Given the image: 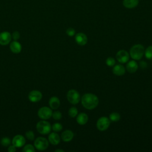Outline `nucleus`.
I'll return each instance as SVG.
<instances>
[{
    "label": "nucleus",
    "instance_id": "nucleus-13",
    "mask_svg": "<svg viewBox=\"0 0 152 152\" xmlns=\"http://www.w3.org/2000/svg\"><path fill=\"white\" fill-rule=\"evenodd\" d=\"M138 68V65L135 61V60L128 61L126 62V69L129 73H134L135 72Z\"/></svg>",
    "mask_w": 152,
    "mask_h": 152
},
{
    "label": "nucleus",
    "instance_id": "nucleus-31",
    "mask_svg": "<svg viewBox=\"0 0 152 152\" xmlns=\"http://www.w3.org/2000/svg\"><path fill=\"white\" fill-rule=\"evenodd\" d=\"M20 34L18 31H14L11 34V37L14 40L17 41L20 39Z\"/></svg>",
    "mask_w": 152,
    "mask_h": 152
},
{
    "label": "nucleus",
    "instance_id": "nucleus-24",
    "mask_svg": "<svg viewBox=\"0 0 152 152\" xmlns=\"http://www.w3.org/2000/svg\"><path fill=\"white\" fill-rule=\"evenodd\" d=\"M78 115V110L77 107L73 106L71 107L68 110V115L71 118H75Z\"/></svg>",
    "mask_w": 152,
    "mask_h": 152
},
{
    "label": "nucleus",
    "instance_id": "nucleus-10",
    "mask_svg": "<svg viewBox=\"0 0 152 152\" xmlns=\"http://www.w3.org/2000/svg\"><path fill=\"white\" fill-rule=\"evenodd\" d=\"M11 143L17 148L22 147L26 143V139L22 135L18 134L13 137Z\"/></svg>",
    "mask_w": 152,
    "mask_h": 152
},
{
    "label": "nucleus",
    "instance_id": "nucleus-20",
    "mask_svg": "<svg viewBox=\"0 0 152 152\" xmlns=\"http://www.w3.org/2000/svg\"><path fill=\"white\" fill-rule=\"evenodd\" d=\"M138 4V0H124L123 5L127 8H134Z\"/></svg>",
    "mask_w": 152,
    "mask_h": 152
},
{
    "label": "nucleus",
    "instance_id": "nucleus-7",
    "mask_svg": "<svg viewBox=\"0 0 152 152\" xmlns=\"http://www.w3.org/2000/svg\"><path fill=\"white\" fill-rule=\"evenodd\" d=\"M52 110L50 107L47 106H43L40 107L37 111L38 116L43 120L49 119L52 117Z\"/></svg>",
    "mask_w": 152,
    "mask_h": 152
},
{
    "label": "nucleus",
    "instance_id": "nucleus-16",
    "mask_svg": "<svg viewBox=\"0 0 152 152\" xmlns=\"http://www.w3.org/2000/svg\"><path fill=\"white\" fill-rule=\"evenodd\" d=\"M74 136V134L71 130L66 129L62 132V133L61 134V138L64 142H69L73 139Z\"/></svg>",
    "mask_w": 152,
    "mask_h": 152
},
{
    "label": "nucleus",
    "instance_id": "nucleus-29",
    "mask_svg": "<svg viewBox=\"0 0 152 152\" xmlns=\"http://www.w3.org/2000/svg\"><path fill=\"white\" fill-rule=\"evenodd\" d=\"M26 137L30 141H33L34 139V134L32 131H27L25 134Z\"/></svg>",
    "mask_w": 152,
    "mask_h": 152
},
{
    "label": "nucleus",
    "instance_id": "nucleus-3",
    "mask_svg": "<svg viewBox=\"0 0 152 152\" xmlns=\"http://www.w3.org/2000/svg\"><path fill=\"white\" fill-rule=\"evenodd\" d=\"M36 129L40 134L46 135L50 133L52 129V126L50 123L46 120H41L36 124Z\"/></svg>",
    "mask_w": 152,
    "mask_h": 152
},
{
    "label": "nucleus",
    "instance_id": "nucleus-23",
    "mask_svg": "<svg viewBox=\"0 0 152 152\" xmlns=\"http://www.w3.org/2000/svg\"><path fill=\"white\" fill-rule=\"evenodd\" d=\"M1 144L4 146V147H8L11 144V140L7 137H2L1 140Z\"/></svg>",
    "mask_w": 152,
    "mask_h": 152
},
{
    "label": "nucleus",
    "instance_id": "nucleus-26",
    "mask_svg": "<svg viewBox=\"0 0 152 152\" xmlns=\"http://www.w3.org/2000/svg\"><path fill=\"white\" fill-rule=\"evenodd\" d=\"M22 150L24 152H34L35 147L31 144H27L23 148Z\"/></svg>",
    "mask_w": 152,
    "mask_h": 152
},
{
    "label": "nucleus",
    "instance_id": "nucleus-5",
    "mask_svg": "<svg viewBox=\"0 0 152 152\" xmlns=\"http://www.w3.org/2000/svg\"><path fill=\"white\" fill-rule=\"evenodd\" d=\"M110 124L109 118L106 116H102L98 119L96 122V127L100 131H104L107 130Z\"/></svg>",
    "mask_w": 152,
    "mask_h": 152
},
{
    "label": "nucleus",
    "instance_id": "nucleus-6",
    "mask_svg": "<svg viewBox=\"0 0 152 152\" xmlns=\"http://www.w3.org/2000/svg\"><path fill=\"white\" fill-rule=\"evenodd\" d=\"M34 146L35 148L39 151L45 150L49 146V141L42 137H37L34 140Z\"/></svg>",
    "mask_w": 152,
    "mask_h": 152
},
{
    "label": "nucleus",
    "instance_id": "nucleus-18",
    "mask_svg": "<svg viewBox=\"0 0 152 152\" xmlns=\"http://www.w3.org/2000/svg\"><path fill=\"white\" fill-rule=\"evenodd\" d=\"M88 116L86 113H80L77 116L76 121L80 125H84L87 123Z\"/></svg>",
    "mask_w": 152,
    "mask_h": 152
},
{
    "label": "nucleus",
    "instance_id": "nucleus-27",
    "mask_svg": "<svg viewBox=\"0 0 152 152\" xmlns=\"http://www.w3.org/2000/svg\"><path fill=\"white\" fill-rule=\"evenodd\" d=\"M116 61L112 57H109L106 60V64L108 66H113L115 65Z\"/></svg>",
    "mask_w": 152,
    "mask_h": 152
},
{
    "label": "nucleus",
    "instance_id": "nucleus-8",
    "mask_svg": "<svg viewBox=\"0 0 152 152\" xmlns=\"http://www.w3.org/2000/svg\"><path fill=\"white\" fill-rule=\"evenodd\" d=\"M129 53L125 50H120L116 54L117 61L121 64L126 63L129 59Z\"/></svg>",
    "mask_w": 152,
    "mask_h": 152
},
{
    "label": "nucleus",
    "instance_id": "nucleus-12",
    "mask_svg": "<svg viewBox=\"0 0 152 152\" xmlns=\"http://www.w3.org/2000/svg\"><path fill=\"white\" fill-rule=\"evenodd\" d=\"M75 41L80 46H84L87 44L88 38L83 33H78L75 36Z\"/></svg>",
    "mask_w": 152,
    "mask_h": 152
},
{
    "label": "nucleus",
    "instance_id": "nucleus-22",
    "mask_svg": "<svg viewBox=\"0 0 152 152\" xmlns=\"http://www.w3.org/2000/svg\"><path fill=\"white\" fill-rule=\"evenodd\" d=\"M145 57L149 60H152V45L148 46L144 51Z\"/></svg>",
    "mask_w": 152,
    "mask_h": 152
},
{
    "label": "nucleus",
    "instance_id": "nucleus-9",
    "mask_svg": "<svg viewBox=\"0 0 152 152\" xmlns=\"http://www.w3.org/2000/svg\"><path fill=\"white\" fill-rule=\"evenodd\" d=\"M28 100L31 102H38L42 99V94L39 90H32L28 93Z\"/></svg>",
    "mask_w": 152,
    "mask_h": 152
},
{
    "label": "nucleus",
    "instance_id": "nucleus-11",
    "mask_svg": "<svg viewBox=\"0 0 152 152\" xmlns=\"http://www.w3.org/2000/svg\"><path fill=\"white\" fill-rule=\"evenodd\" d=\"M12 39L11 34L8 31H3L0 33V45L2 46L7 45Z\"/></svg>",
    "mask_w": 152,
    "mask_h": 152
},
{
    "label": "nucleus",
    "instance_id": "nucleus-1",
    "mask_svg": "<svg viewBox=\"0 0 152 152\" xmlns=\"http://www.w3.org/2000/svg\"><path fill=\"white\" fill-rule=\"evenodd\" d=\"M99 98L96 95L93 93H86L81 98L82 106L88 109L93 110L95 109L99 104Z\"/></svg>",
    "mask_w": 152,
    "mask_h": 152
},
{
    "label": "nucleus",
    "instance_id": "nucleus-4",
    "mask_svg": "<svg viewBox=\"0 0 152 152\" xmlns=\"http://www.w3.org/2000/svg\"><path fill=\"white\" fill-rule=\"evenodd\" d=\"M66 98L68 101L72 104H77L81 100L80 93L74 89L69 90L67 92Z\"/></svg>",
    "mask_w": 152,
    "mask_h": 152
},
{
    "label": "nucleus",
    "instance_id": "nucleus-15",
    "mask_svg": "<svg viewBox=\"0 0 152 152\" xmlns=\"http://www.w3.org/2000/svg\"><path fill=\"white\" fill-rule=\"evenodd\" d=\"M126 69L124 65L121 64L115 65L112 69V72L113 74L116 76H122L125 74Z\"/></svg>",
    "mask_w": 152,
    "mask_h": 152
},
{
    "label": "nucleus",
    "instance_id": "nucleus-32",
    "mask_svg": "<svg viewBox=\"0 0 152 152\" xmlns=\"http://www.w3.org/2000/svg\"><path fill=\"white\" fill-rule=\"evenodd\" d=\"M16 147L14 146V145H10L8 147V151L9 152H15L16 151Z\"/></svg>",
    "mask_w": 152,
    "mask_h": 152
},
{
    "label": "nucleus",
    "instance_id": "nucleus-25",
    "mask_svg": "<svg viewBox=\"0 0 152 152\" xmlns=\"http://www.w3.org/2000/svg\"><path fill=\"white\" fill-rule=\"evenodd\" d=\"M62 128H63V126H62V124L60 123H58V122L53 124L52 126V129L54 132H56L61 131L62 129Z\"/></svg>",
    "mask_w": 152,
    "mask_h": 152
},
{
    "label": "nucleus",
    "instance_id": "nucleus-30",
    "mask_svg": "<svg viewBox=\"0 0 152 152\" xmlns=\"http://www.w3.org/2000/svg\"><path fill=\"white\" fill-rule=\"evenodd\" d=\"M66 34L68 36H70V37H72L73 36L75 35V30L72 28V27H69L66 30Z\"/></svg>",
    "mask_w": 152,
    "mask_h": 152
},
{
    "label": "nucleus",
    "instance_id": "nucleus-28",
    "mask_svg": "<svg viewBox=\"0 0 152 152\" xmlns=\"http://www.w3.org/2000/svg\"><path fill=\"white\" fill-rule=\"evenodd\" d=\"M52 118L55 119V120H59L62 118V113L59 111H55L53 112H52Z\"/></svg>",
    "mask_w": 152,
    "mask_h": 152
},
{
    "label": "nucleus",
    "instance_id": "nucleus-21",
    "mask_svg": "<svg viewBox=\"0 0 152 152\" xmlns=\"http://www.w3.org/2000/svg\"><path fill=\"white\" fill-rule=\"evenodd\" d=\"M109 118L112 122H118L121 119V115L118 112H112L109 115Z\"/></svg>",
    "mask_w": 152,
    "mask_h": 152
},
{
    "label": "nucleus",
    "instance_id": "nucleus-14",
    "mask_svg": "<svg viewBox=\"0 0 152 152\" xmlns=\"http://www.w3.org/2000/svg\"><path fill=\"white\" fill-rule=\"evenodd\" d=\"M48 141L51 144L56 145L59 144L61 141V137L56 132H51L48 136Z\"/></svg>",
    "mask_w": 152,
    "mask_h": 152
},
{
    "label": "nucleus",
    "instance_id": "nucleus-19",
    "mask_svg": "<svg viewBox=\"0 0 152 152\" xmlns=\"http://www.w3.org/2000/svg\"><path fill=\"white\" fill-rule=\"evenodd\" d=\"M60 100L56 96H53L49 100V104L52 109H57L60 106Z\"/></svg>",
    "mask_w": 152,
    "mask_h": 152
},
{
    "label": "nucleus",
    "instance_id": "nucleus-2",
    "mask_svg": "<svg viewBox=\"0 0 152 152\" xmlns=\"http://www.w3.org/2000/svg\"><path fill=\"white\" fill-rule=\"evenodd\" d=\"M144 47L141 44L133 45L129 50V56L134 60H140L144 55Z\"/></svg>",
    "mask_w": 152,
    "mask_h": 152
},
{
    "label": "nucleus",
    "instance_id": "nucleus-17",
    "mask_svg": "<svg viewBox=\"0 0 152 152\" xmlns=\"http://www.w3.org/2000/svg\"><path fill=\"white\" fill-rule=\"evenodd\" d=\"M10 49L12 53L17 54L21 51L22 46L21 45L18 41L14 40L11 43H10Z\"/></svg>",
    "mask_w": 152,
    "mask_h": 152
},
{
    "label": "nucleus",
    "instance_id": "nucleus-33",
    "mask_svg": "<svg viewBox=\"0 0 152 152\" xmlns=\"http://www.w3.org/2000/svg\"><path fill=\"white\" fill-rule=\"evenodd\" d=\"M140 66H141L142 69L145 68H147V64L145 62H144V61H141V62H140Z\"/></svg>",
    "mask_w": 152,
    "mask_h": 152
},
{
    "label": "nucleus",
    "instance_id": "nucleus-34",
    "mask_svg": "<svg viewBox=\"0 0 152 152\" xmlns=\"http://www.w3.org/2000/svg\"><path fill=\"white\" fill-rule=\"evenodd\" d=\"M55 152H64V151L61 149H57L55 150Z\"/></svg>",
    "mask_w": 152,
    "mask_h": 152
}]
</instances>
